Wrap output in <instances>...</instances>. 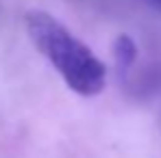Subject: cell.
Returning <instances> with one entry per match:
<instances>
[{
	"instance_id": "cell-1",
	"label": "cell",
	"mask_w": 161,
	"mask_h": 158,
	"mask_svg": "<svg viewBox=\"0 0 161 158\" xmlns=\"http://www.w3.org/2000/svg\"><path fill=\"white\" fill-rule=\"evenodd\" d=\"M26 30L33 46L50 61L74 93L94 98L105 89L107 69L103 61L50 13L28 11Z\"/></svg>"
},
{
	"instance_id": "cell-2",
	"label": "cell",
	"mask_w": 161,
	"mask_h": 158,
	"mask_svg": "<svg viewBox=\"0 0 161 158\" xmlns=\"http://www.w3.org/2000/svg\"><path fill=\"white\" fill-rule=\"evenodd\" d=\"M135 56H137V46L129 35H120L113 43V59L120 72H126L133 65Z\"/></svg>"
},
{
	"instance_id": "cell-3",
	"label": "cell",
	"mask_w": 161,
	"mask_h": 158,
	"mask_svg": "<svg viewBox=\"0 0 161 158\" xmlns=\"http://www.w3.org/2000/svg\"><path fill=\"white\" fill-rule=\"evenodd\" d=\"M159 2H161V0H159Z\"/></svg>"
}]
</instances>
